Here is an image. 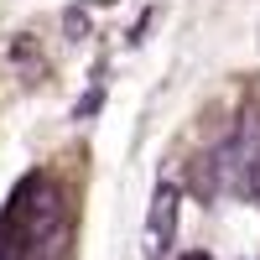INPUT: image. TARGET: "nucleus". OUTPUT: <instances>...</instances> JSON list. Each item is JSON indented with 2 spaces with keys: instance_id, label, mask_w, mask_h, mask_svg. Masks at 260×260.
I'll return each mask as SVG.
<instances>
[{
  "instance_id": "f257e3e1",
  "label": "nucleus",
  "mask_w": 260,
  "mask_h": 260,
  "mask_svg": "<svg viewBox=\"0 0 260 260\" xmlns=\"http://www.w3.org/2000/svg\"><path fill=\"white\" fill-rule=\"evenodd\" d=\"M177 234V187L161 182L151 192V213H146V240H151V255H161Z\"/></svg>"
},
{
  "instance_id": "f03ea898",
  "label": "nucleus",
  "mask_w": 260,
  "mask_h": 260,
  "mask_svg": "<svg viewBox=\"0 0 260 260\" xmlns=\"http://www.w3.org/2000/svg\"><path fill=\"white\" fill-rule=\"evenodd\" d=\"M99 104H104V83H94V89H89V94L78 99V110H73V120H89V115L99 110Z\"/></svg>"
},
{
  "instance_id": "7ed1b4c3",
  "label": "nucleus",
  "mask_w": 260,
  "mask_h": 260,
  "mask_svg": "<svg viewBox=\"0 0 260 260\" xmlns=\"http://www.w3.org/2000/svg\"><path fill=\"white\" fill-rule=\"evenodd\" d=\"M62 26H68V37H73V42H78V37H83V31H89V11H78V6H73V11H68V16H62Z\"/></svg>"
},
{
  "instance_id": "20e7f679",
  "label": "nucleus",
  "mask_w": 260,
  "mask_h": 260,
  "mask_svg": "<svg viewBox=\"0 0 260 260\" xmlns=\"http://www.w3.org/2000/svg\"><path fill=\"white\" fill-rule=\"evenodd\" d=\"M182 260H208V255H203V250H187V255H182Z\"/></svg>"
}]
</instances>
